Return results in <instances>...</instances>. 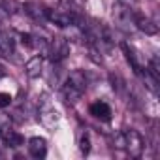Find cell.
Instances as JSON below:
<instances>
[{
	"instance_id": "9",
	"label": "cell",
	"mask_w": 160,
	"mask_h": 160,
	"mask_svg": "<svg viewBox=\"0 0 160 160\" xmlns=\"http://www.w3.org/2000/svg\"><path fill=\"white\" fill-rule=\"evenodd\" d=\"M28 152H30L32 158H38V160L45 158V154H47V141L43 138H40V136L30 138L28 139Z\"/></svg>"
},
{
	"instance_id": "17",
	"label": "cell",
	"mask_w": 160,
	"mask_h": 160,
	"mask_svg": "<svg viewBox=\"0 0 160 160\" xmlns=\"http://www.w3.org/2000/svg\"><path fill=\"white\" fill-rule=\"evenodd\" d=\"M4 75H6V70H4L2 64H0V77H4Z\"/></svg>"
},
{
	"instance_id": "10",
	"label": "cell",
	"mask_w": 160,
	"mask_h": 160,
	"mask_svg": "<svg viewBox=\"0 0 160 160\" xmlns=\"http://www.w3.org/2000/svg\"><path fill=\"white\" fill-rule=\"evenodd\" d=\"M43 57L42 55H34L30 60H27V64H25V73L30 77V79H36V77H40L42 75V72H43Z\"/></svg>"
},
{
	"instance_id": "8",
	"label": "cell",
	"mask_w": 160,
	"mask_h": 160,
	"mask_svg": "<svg viewBox=\"0 0 160 160\" xmlns=\"http://www.w3.org/2000/svg\"><path fill=\"white\" fill-rule=\"evenodd\" d=\"M23 10H25V13L32 21H36V23H47V8H43L42 4H38V2H27L23 6Z\"/></svg>"
},
{
	"instance_id": "12",
	"label": "cell",
	"mask_w": 160,
	"mask_h": 160,
	"mask_svg": "<svg viewBox=\"0 0 160 160\" xmlns=\"http://www.w3.org/2000/svg\"><path fill=\"white\" fill-rule=\"evenodd\" d=\"M134 27H136L138 30L149 34V36H152V34L158 32V27H156L149 17H143V15H134Z\"/></svg>"
},
{
	"instance_id": "16",
	"label": "cell",
	"mask_w": 160,
	"mask_h": 160,
	"mask_svg": "<svg viewBox=\"0 0 160 160\" xmlns=\"http://www.w3.org/2000/svg\"><path fill=\"white\" fill-rule=\"evenodd\" d=\"M12 104V94L8 92H0V108H8Z\"/></svg>"
},
{
	"instance_id": "3",
	"label": "cell",
	"mask_w": 160,
	"mask_h": 160,
	"mask_svg": "<svg viewBox=\"0 0 160 160\" xmlns=\"http://www.w3.org/2000/svg\"><path fill=\"white\" fill-rule=\"evenodd\" d=\"M38 119L40 122L47 128V130H57L60 124V113L58 109L51 104V100L43 98L40 102V109H38Z\"/></svg>"
},
{
	"instance_id": "13",
	"label": "cell",
	"mask_w": 160,
	"mask_h": 160,
	"mask_svg": "<svg viewBox=\"0 0 160 160\" xmlns=\"http://www.w3.org/2000/svg\"><path fill=\"white\" fill-rule=\"evenodd\" d=\"M17 2L15 0H0V21L8 19L10 15H13L17 12Z\"/></svg>"
},
{
	"instance_id": "7",
	"label": "cell",
	"mask_w": 160,
	"mask_h": 160,
	"mask_svg": "<svg viewBox=\"0 0 160 160\" xmlns=\"http://www.w3.org/2000/svg\"><path fill=\"white\" fill-rule=\"evenodd\" d=\"M15 55V36L12 32L0 30V57L10 58Z\"/></svg>"
},
{
	"instance_id": "2",
	"label": "cell",
	"mask_w": 160,
	"mask_h": 160,
	"mask_svg": "<svg viewBox=\"0 0 160 160\" xmlns=\"http://www.w3.org/2000/svg\"><path fill=\"white\" fill-rule=\"evenodd\" d=\"M115 147L124 149L132 158H139L143 152V138L136 130H122L115 136Z\"/></svg>"
},
{
	"instance_id": "14",
	"label": "cell",
	"mask_w": 160,
	"mask_h": 160,
	"mask_svg": "<svg viewBox=\"0 0 160 160\" xmlns=\"http://www.w3.org/2000/svg\"><path fill=\"white\" fill-rule=\"evenodd\" d=\"M4 141H6V145H8V147H12V149H17V147H21V145L25 143V138H23L19 132L6 130V132H4Z\"/></svg>"
},
{
	"instance_id": "1",
	"label": "cell",
	"mask_w": 160,
	"mask_h": 160,
	"mask_svg": "<svg viewBox=\"0 0 160 160\" xmlns=\"http://www.w3.org/2000/svg\"><path fill=\"white\" fill-rule=\"evenodd\" d=\"M87 89H89V77L83 70H73L72 73H68V77L62 83V94L68 104L79 102L81 96L87 92Z\"/></svg>"
},
{
	"instance_id": "11",
	"label": "cell",
	"mask_w": 160,
	"mask_h": 160,
	"mask_svg": "<svg viewBox=\"0 0 160 160\" xmlns=\"http://www.w3.org/2000/svg\"><path fill=\"white\" fill-rule=\"evenodd\" d=\"M91 115L94 119H100V121L108 122V121H111V108H109L108 102L96 100L94 104H91Z\"/></svg>"
},
{
	"instance_id": "6",
	"label": "cell",
	"mask_w": 160,
	"mask_h": 160,
	"mask_svg": "<svg viewBox=\"0 0 160 160\" xmlns=\"http://www.w3.org/2000/svg\"><path fill=\"white\" fill-rule=\"evenodd\" d=\"M134 15H136V13H132L130 8H126V6H122V4H117V6L113 8L115 23H117L119 27H122V28H128V27L134 25Z\"/></svg>"
},
{
	"instance_id": "4",
	"label": "cell",
	"mask_w": 160,
	"mask_h": 160,
	"mask_svg": "<svg viewBox=\"0 0 160 160\" xmlns=\"http://www.w3.org/2000/svg\"><path fill=\"white\" fill-rule=\"evenodd\" d=\"M70 55V43L66 38H49V47H47V57L53 60V64L62 62Z\"/></svg>"
},
{
	"instance_id": "5",
	"label": "cell",
	"mask_w": 160,
	"mask_h": 160,
	"mask_svg": "<svg viewBox=\"0 0 160 160\" xmlns=\"http://www.w3.org/2000/svg\"><path fill=\"white\" fill-rule=\"evenodd\" d=\"M122 51H124V55H126V60H128V64L132 66L134 73L141 77V75H143V72H145V64L141 62V57H139V53H138L134 47H130L128 43H122Z\"/></svg>"
},
{
	"instance_id": "15",
	"label": "cell",
	"mask_w": 160,
	"mask_h": 160,
	"mask_svg": "<svg viewBox=\"0 0 160 160\" xmlns=\"http://www.w3.org/2000/svg\"><path fill=\"white\" fill-rule=\"evenodd\" d=\"M79 151H81V154H89L91 151V141L87 134H81V138H79Z\"/></svg>"
}]
</instances>
